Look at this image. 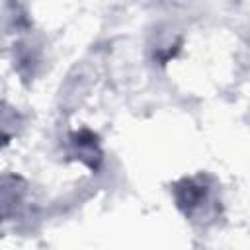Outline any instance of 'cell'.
Wrapping results in <instances>:
<instances>
[{"label": "cell", "instance_id": "2", "mask_svg": "<svg viewBox=\"0 0 250 250\" xmlns=\"http://www.w3.org/2000/svg\"><path fill=\"white\" fill-rule=\"evenodd\" d=\"M72 146L76 148V152H78V156L82 158V160H86L92 168L96 166L94 164V158L96 160H100L102 158V152H100V148H98V141H96V137L90 133V131H80V133H76V135H72Z\"/></svg>", "mask_w": 250, "mask_h": 250}, {"label": "cell", "instance_id": "1", "mask_svg": "<svg viewBox=\"0 0 250 250\" xmlns=\"http://www.w3.org/2000/svg\"><path fill=\"white\" fill-rule=\"evenodd\" d=\"M172 195L184 217L197 227L207 229L223 217L219 184L211 174L199 172L178 180L172 186Z\"/></svg>", "mask_w": 250, "mask_h": 250}]
</instances>
